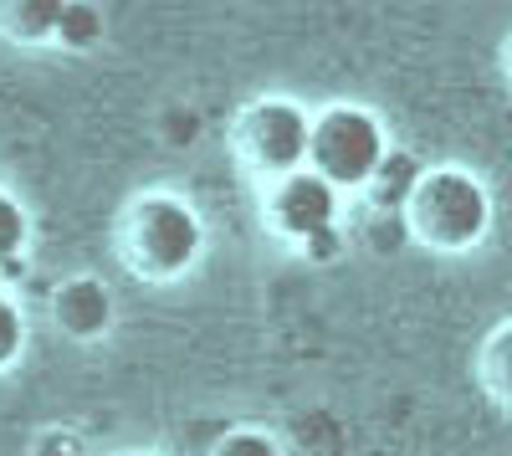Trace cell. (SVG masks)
Wrapping results in <instances>:
<instances>
[{
	"label": "cell",
	"mask_w": 512,
	"mask_h": 456,
	"mask_svg": "<svg viewBox=\"0 0 512 456\" xmlns=\"http://www.w3.org/2000/svg\"><path fill=\"white\" fill-rule=\"evenodd\" d=\"M57 47L82 57L103 47V6H77V0H62V21H57Z\"/></svg>",
	"instance_id": "9c48e42d"
},
{
	"label": "cell",
	"mask_w": 512,
	"mask_h": 456,
	"mask_svg": "<svg viewBox=\"0 0 512 456\" xmlns=\"http://www.w3.org/2000/svg\"><path fill=\"white\" fill-rule=\"evenodd\" d=\"M26 344H31V323H26V308H21V303L6 293V287H0V375L21 364Z\"/></svg>",
	"instance_id": "8fae6325"
},
{
	"label": "cell",
	"mask_w": 512,
	"mask_h": 456,
	"mask_svg": "<svg viewBox=\"0 0 512 456\" xmlns=\"http://www.w3.org/2000/svg\"><path fill=\"white\" fill-rule=\"evenodd\" d=\"M477 385L487 390V400H497L502 410H512V323H497L477 349Z\"/></svg>",
	"instance_id": "ba28073f"
},
{
	"label": "cell",
	"mask_w": 512,
	"mask_h": 456,
	"mask_svg": "<svg viewBox=\"0 0 512 456\" xmlns=\"http://www.w3.org/2000/svg\"><path fill=\"white\" fill-rule=\"evenodd\" d=\"M47 318H52V328L67 344H98V339L113 334V323H118V298H113V287L98 272H72V277H62L52 287Z\"/></svg>",
	"instance_id": "8992f818"
},
{
	"label": "cell",
	"mask_w": 512,
	"mask_h": 456,
	"mask_svg": "<svg viewBox=\"0 0 512 456\" xmlns=\"http://www.w3.org/2000/svg\"><path fill=\"white\" fill-rule=\"evenodd\" d=\"M26 252H31V211L16 190L0 185V272L16 267Z\"/></svg>",
	"instance_id": "30bf717a"
},
{
	"label": "cell",
	"mask_w": 512,
	"mask_h": 456,
	"mask_svg": "<svg viewBox=\"0 0 512 456\" xmlns=\"http://www.w3.org/2000/svg\"><path fill=\"white\" fill-rule=\"evenodd\" d=\"M338 211H344V195H338L323 175L297 170L277 185H262V226L287 241V246H313L318 236L338 231Z\"/></svg>",
	"instance_id": "5b68a950"
},
{
	"label": "cell",
	"mask_w": 512,
	"mask_h": 456,
	"mask_svg": "<svg viewBox=\"0 0 512 456\" xmlns=\"http://www.w3.org/2000/svg\"><path fill=\"white\" fill-rule=\"evenodd\" d=\"M210 456H287V446L262 426H231L226 436H216Z\"/></svg>",
	"instance_id": "7c38bea8"
},
{
	"label": "cell",
	"mask_w": 512,
	"mask_h": 456,
	"mask_svg": "<svg viewBox=\"0 0 512 456\" xmlns=\"http://www.w3.org/2000/svg\"><path fill=\"white\" fill-rule=\"evenodd\" d=\"M134 456H149V451H134Z\"/></svg>",
	"instance_id": "5bb4252c"
},
{
	"label": "cell",
	"mask_w": 512,
	"mask_h": 456,
	"mask_svg": "<svg viewBox=\"0 0 512 456\" xmlns=\"http://www.w3.org/2000/svg\"><path fill=\"white\" fill-rule=\"evenodd\" d=\"M390 164V134L374 108L364 103H328L313 113V154L308 170L323 175L338 195L369 190L379 170Z\"/></svg>",
	"instance_id": "277c9868"
},
{
	"label": "cell",
	"mask_w": 512,
	"mask_h": 456,
	"mask_svg": "<svg viewBox=\"0 0 512 456\" xmlns=\"http://www.w3.org/2000/svg\"><path fill=\"white\" fill-rule=\"evenodd\" d=\"M118 257L123 267L134 272L139 282L169 287V282H185L200 257H205V216L195 211V200L180 190H139L134 200H123L118 211Z\"/></svg>",
	"instance_id": "6da1fadb"
},
{
	"label": "cell",
	"mask_w": 512,
	"mask_h": 456,
	"mask_svg": "<svg viewBox=\"0 0 512 456\" xmlns=\"http://www.w3.org/2000/svg\"><path fill=\"white\" fill-rule=\"evenodd\" d=\"M62 0H0V41L21 52L57 47Z\"/></svg>",
	"instance_id": "52a82bcc"
},
{
	"label": "cell",
	"mask_w": 512,
	"mask_h": 456,
	"mask_svg": "<svg viewBox=\"0 0 512 456\" xmlns=\"http://www.w3.org/2000/svg\"><path fill=\"white\" fill-rule=\"evenodd\" d=\"M308 154H313V113L297 98L262 93L241 103V113L231 118V159L256 185H277L308 170Z\"/></svg>",
	"instance_id": "3957f363"
},
{
	"label": "cell",
	"mask_w": 512,
	"mask_h": 456,
	"mask_svg": "<svg viewBox=\"0 0 512 456\" xmlns=\"http://www.w3.org/2000/svg\"><path fill=\"white\" fill-rule=\"evenodd\" d=\"M502 72H507V82H512V36H507V47H502Z\"/></svg>",
	"instance_id": "4fadbf2b"
},
{
	"label": "cell",
	"mask_w": 512,
	"mask_h": 456,
	"mask_svg": "<svg viewBox=\"0 0 512 456\" xmlns=\"http://www.w3.org/2000/svg\"><path fill=\"white\" fill-rule=\"evenodd\" d=\"M405 231L415 246L441 257H461L487 241L492 231V190L461 170V164H431L405 200Z\"/></svg>",
	"instance_id": "7a4b0ae2"
}]
</instances>
